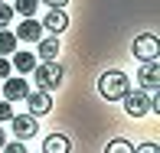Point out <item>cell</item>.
<instances>
[{"label": "cell", "instance_id": "obj_1", "mask_svg": "<svg viewBox=\"0 0 160 153\" xmlns=\"http://www.w3.org/2000/svg\"><path fill=\"white\" fill-rule=\"evenodd\" d=\"M128 91H131V78L124 75V72H105V75L98 78V94L108 98V101L124 98Z\"/></svg>", "mask_w": 160, "mask_h": 153}, {"label": "cell", "instance_id": "obj_2", "mask_svg": "<svg viewBox=\"0 0 160 153\" xmlns=\"http://www.w3.org/2000/svg\"><path fill=\"white\" fill-rule=\"evenodd\" d=\"M33 82H36V88L39 91H52V88H59L62 85V65L59 62H36V69H33Z\"/></svg>", "mask_w": 160, "mask_h": 153}, {"label": "cell", "instance_id": "obj_3", "mask_svg": "<svg viewBox=\"0 0 160 153\" xmlns=\"http://www.w3.org/2000/svg\"><path fill=\"white\" fill-rule=\"evenodd\" d=\"M131 52H134L141 62H154V59H160V39L154 33H141L134 39V46H131Z\"/></svg>", "mask_w": 160, "mask_h": 153}, {"label": "cell", "instance_id": "obj_4", "mask_svg": "<svg viewBox=\"0 0 160 153\" xmlns=\"http://www.w3.org/2000/svg\"><path fill=\"white\" fill-rule=\"evenodd\" d=\"M137 82H141V91H147V94L160 91V59H154V62H141Z\"/></svg>", "mask_w": 160, "mask_h": 153}, {"label": "cell", "instance_id": "obj_5", "mask_svg": "<svg viewBox=\"0 0 160 153\" xmlns=\"http://www.w3.org/2000/svg\"><path fill=\"white\" fill-rule=\"evenodd\" d=\"M121 101H124V111L131 114V117H144V114L150 111V94H147V91H141V88L128 91Z\"/></svg>", "mask_w": 160, "mask_h": 153}, {"label": "cell", "instance_id": "obj_6", "mask_svg": "<svg viewBox=\"0 0 160 153\" xmlns=\"http://www.w3.org/2000/svg\"><path fill=\"white\" fill-rule=\"evenodd\" d=\"M10 130L17 134V140H30L39 127H36V117H33V114H13V117H10Z\"/></svg>", "mask_w": 160, "mask_h": 153}, {"label": "cell", "instance_id": "obj_7", "mask_svg": "<svg viewBox=\"0 0 160 153\" xmlns=\"http://www.w3.org/2000/svg\"><path fill=\"white\" fill-rule=\"evenodd\" d=\"M26 104H30V114L33 117H42V114H49V108H52V98H49V91H26Z\"/></svg>", "mask_w": 160, "mask_h": 153}, {"label": "cell", "instance_id": "obj_8", "mask_svg": "<svg viewBox=\"0 0 160 153\" xmlns=\"http://www.w3.org/2000/svg\"><path fill=\"white\" fill-rule=\"evenodd\" d=\"M17 42H39L42 39V23H36L33 17H23V23L17 26Z\"/></svg>", "mask_w": 160, "mask_h": 153}, {"label": "cell", "instance_id": "obj_9", "mask_svg": "<svg viewBox=\"0 0 160 153\" xmlns=\"http://www.w3.org/2000/svg\"><path fill=\"white\" fill-rule=\"evenodd\" d=\"M69 30V17H65V10H49L46 13V20H42V33H52V36H59V33H65Z\"/></svg>", "mask_w": 160, "mask_h": 153}, {"label": "cell", "instance_id": "obj_10", "mask_svg": "<svg viewBox=\"0 0 160 153\" xmlns=\"http://www.w3.org/2000/svg\"><path fill=\"white\" fill-rule=\"evenodd\" d=\"M30 91L26 78H3V101H23Z\"/></svg>", "mask_w": 160, "mask_h": 153}, {"label": "cell", "instance_id": "obj_11", "mask_svg": "<svg viewBox=\"0 0 160 153\" xmlns=\"http://www.w3.org/2000/svg\"><path fill=\"white\" fill-rule=\"evenodd\" d=\"M56 52H59V36H42L39 42H36V59L42 62H52Z\"/></svg>", "mask_w": 160, "mask_h": 153}, {"label": "cell", "instance_id": "obj_12", "mask_svg": "<svg viewBox=\"0 0 160 153\" xmlns=\"http://www.w3.org/2000/svg\"><path fill=\"white\" fill-rule=\"evenodd\" d=\"M36 62H39V59H36V52H30V49H26V52H13V69H17V72H23V75H30V72L36 69Z\"/></svg>", "mask_w": 160, "mask_h": 153}, {"label": "cell", "instance_id": "obj_13", "mask_svg": "<svg viewBox=\"0 0 160 153\" xmlns=\"http://www.w3.org/2000/svg\"><path fill=\"white\" fill-rule=\"evenodd\" d=\"M72 150V143H69V137H62V134H49L46 140H42V153H69Z\"/></svg>", "mask_w": 160, "mask_h": 153}, {"label": "cell", "instance_id": "obj_14", "mask_svg": "<svg viewBox=\"0 0 160 153\" xmlns=\"http://www.w3.org/2000/svg\"><path fill=\"white\" fill-rule=\"evenodd\" d=\"M36 10H39V0H17L13 3V13H20V17H33Z\"/></svg>", "mask_w": 160, "mask_h": 153}, {"label": "cell", "instance_id": "obj_15", "mask_svg": "<svg viewBox=\"0 0 160 153\" xmlns=\"http://www.w3.org/2000/svg\"><path fill=\"white\" fill-rule=\"evenodd\" d=\"M7 52H17V36L10 30H0V55H7Z\"/></svg>", "mask_w": 160, "mask_h": 153}, {"label": "cell", "instance_id": "obj_16", "mask_svg": "<svg viewBox=\"0 0 160 153\" xmlns=\"http://www.w3.org/2000/svg\"><path fill=\"white\" fill-rule=\"evenodd\" d=\"M105 153H134V147H131V140H124V137H114L105 147Z\"/></svg>", "mask_w": 160, "mask_h": 153}, {"label": "cell", "instance_id": "obj_17", "mask_svg": "<svg viewBox=\"0 0 160 153\" xmlns=\"http://www.w3.org/2000/svg\"><path fill=\"white\" fill-rule=\"evenodd\" d=\"M0 150H3V153H30V150L23 147V140H10V143H3Z\"/></svg>", "mask_w": 160, "mask_h": 153}, {"label": "cell", "instance_id": "obj_18", "mask_svg": "<svg viewBox=\"0 0 160 153\" xmlns=\"http://www.w3.org/2000/svg\"><path fill=\"white\" fill-rule=\"evenodd\" d=\"M10 20H13V7L0 3V30H3V26H10Z\"/></svg>", "mask_w": 160, "mask_h": 153}, {"label": "cell", "instance_id": "obj_19", "mask_svg": "<svg viewBox=\"0 0 160 153\" xmlns=\"http://www.w3.org/2000/svg\"><path fill=\"white\" fill-rule=\"evenodd\" d=\"M13 117V108H10V101H0V124H10Z\"/></svg>", "mask_w": 160, "mask_h": 153}, {"label": "cell", "instance_id": "obj_20", "mask_svg": "<svg viewBox=\"0 0 160 153\" xmlns=\"http://www.w3.org/2000/svg\"><path fill=\"white\" fill-rule=\"evenodd\" d=\"M10 59H7V55H0V78H10Z\"/></svg>", "mask_w": 160, "mask_h": 153}, {"label": "cell", "instance_id": "obj_21", "mask_svg": "<svg viewBox=\"0 0 160 153\" xmlns=\"http://www.w3.org/2000/svg\"><path fill=\"white\" fill-rule=\"evenodd\" d=\"M134 153H160L157 143H141V147H134Z\"/></svg>", "mask_w": 160, "mask_h": 153}, {"label": "cell", "instance_id": "obj_22", "mask_svg": "<svg viewBox=\"0 0 160 153\" xmlns=\"http://www.w3.org/2000/svg\"><path fill=\"white\" fill-rule=\"evenodd\" d=\"M39 3H49V7H52V10H56V7H59V10H62V7L69 3V0H39Z\"/></svg>", "mask_w": 160, "mask_h": 153}, {"label": "cell", "instance_id": "obj_23", "mask_svg": "<svg viewBox=\"0 0 160 153\" xmlns=\"http://www.w3.org/2000/svg\"><path fill=\"white\" fill-rule=\"evenodd\" d=\"M3 143H7V140H3V127H0V147H3Z\"/></svg>", "mask_w": 160, "mask_h": 153}, {"label": "cell", "instance_id": "obj_24", "mask_svg": "<svg viewBox=\"0 0 160 153\" xmlns=\"http://www.w3.org/2000/svg\"><path fill=\"white\" fill-rule=\"evenodd\" d=\"M0 3H3V0H0Z\"/></svg>", "mask_w": 160, "mask_h": 153}]
</instances>
